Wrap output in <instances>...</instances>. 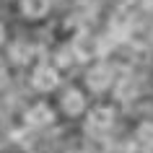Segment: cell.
Instances as JSON below:
<instances>
[{"mask_svg": "<svg viewBox=\"0 0 153 153\" xmlns=\"http://www.w3.org/2000/svg\"><path fill=\"white\" fill-rule=\"evenodd\" d=\"M112 122H114V112L109 106H99V109H94L88 114L86 130H91V132H104V130L112 127Z\"/></svg>", "mask_w": 153, "mask_h": 153, "instance_id": "obj_1", "label": "cell"}, {"mask_svg": "<svg viewBox=\"0 0 153 153\" xmlns=\"http://www.w3.org/2000/svg\"><path fill=\"white\" fill-rule=\"evenodd\" d=\"M70 52H75L78 60H88V57L99 55V42L94 36H88V34H78L70 44Z\"/></svg>", "mask_w": 153, "mask_h": 153, "instance_id": "obj_2", "label": "cell"}, {"mask_svg": "<svg viewBox=\"0 0 153 153\" xmlns=\"http://www.w3.org/2000/svg\"><path fill=\"white\" fill-rule=\"evenodd\" d=\"M112 78H114V73H112L109 65H96V68L88 70L86 83H88V88H94V91H104L106 86L112 83Z\"/></svg>", "mask_w": 153, "mask_h": 153, "instance_id": "obj_3", "label": "cell"}, {"mask_svg": "<svg viewBox=\"0 0 153 153\" xmlns=\"http://www.w3.org/2000/svg\"><path fill=\"white\" fill-rule=\"evenodd\" d=\"M57 70L55 68H49V65H39L36 70H34L31 75V83H34V88H39V91H52L57 86Z\"/></svg>", "mask_w": 153, "mask_h": 153, "instance_id": "obj_4", "label": "cell"}, {"mask_svg": "<svg viewBox=\"0 0 153 153\" xmlns=\"http://www.w3.org/2000/svg\"><path fill=\"white\" fill-rule=\"evenodd\" d=\"M83 106H86V101H83V94H81V91L73 88V91H68V94L62 96V109L70 114V117L81 114V112H83Z\"/></svg>", "mask_w": 153, "mask_h": 153, "instance_id": "obj_5", "label": "cell"}, {"mask_svg": "<svg viewBox=\"0 0 153 153\" xmlns=\"http://www.w3.org/2000/svg\"><path fill=\"white\" fill-rule=\"evenodd\" d=\"M26 122L29 125H49L52 122V109L47 104H36L26 112Z\"/></svg>", "mask_w": 153, "mask_h": 153, "instance_id": "obj_6", "label": "cell"}, {"mask_svg": "<svg viewBox=\"0 0 153 153\" xmlns=\"http://www.w3.org/2000/svg\"><path fill=\"white\" fill-rule=\"evenodd\" d=\"M49 10L47 0H21V13L26 18H42Z\"/></svg>", "mask_w": 153, "mask_h": 153, "instance_id": "obj_7", "label": "cell"}, {"mask_svg": "<svg viewBox=\"0 0 153 153\" xmlns=\"http://www.w3.org/2000/svg\"><path fill=\"white\" fill-rule=\"evenodd\" d=\"M10 57H13L16 62H26V60L31 57V49L26 47V44H13V49H10Z\"/></svg>", "mask_w": 153, "mask_h": 153, "instance_id": "obj_8", "label": "cell"}, {"mask_svg": "<svg viewBox=\"0 0 153 153\" xmlns=\"http://www.w3.org/2000/svg\"><path fill=\"white\" fill-rule=\"evenodd\" d=\"M137 135H140V140H143L145 145H153V125H143Z\"/></svg>", "mask_w": 153, "mask_h": 153, "instance_id": "obj_9", "label": "cell"}, {"mask_svg": "<svg viewBox=\"0 0 153 153\" xmlns=\"http://www.w3.org/2000/svg\"><path fill=\"white\" fill-rule=\"evenodd\" d=\"M132 96H135V83H127V81H125L120 86V99H132Z\"/></svg>", "mask_w": 153, "mask_h": 153, "instance_id": "obj_10", "label": "cell"}, {"mask_svg": "<svg viewBox=\"0 0 153 153\" xmlns=\"http://www.w3.org/2000/svg\"><path fill=\"white\" fill-rule=\"evenodd\" d=\"M143 10H148V13H153V0H143Z\"/></svg>", "mask_w": 153, "mask_h": 153, "instance_id": "obj_11", "label": "cell"}, {"mask_svg": "<svg viewBox=\"0 0 153 153\" xmlns=\"http://www.w3.org/2000/svg\"><path fill=\"white\" fill-rule=\"evenodd\" d=\"M3 36H5V29H3V26H0V42H3Z\"/></svg>", "mask_w": 153, "mask_h": 153, "instance_id": "obj_12", "label": "cell"}, {"mask_svg": "<svg viewBox=\"0 0 153 153\" xmlns=\"http://www.w3.org/2000/svg\"><path fill=\"white\" fill-rule=\"evenodd\" d=\"M0 73H3V62H0Z\"/></svg>", "mask_w": 153, "mask_h": 153, "instance_id": "obj_13", "label": "cell"}]
</instances>
